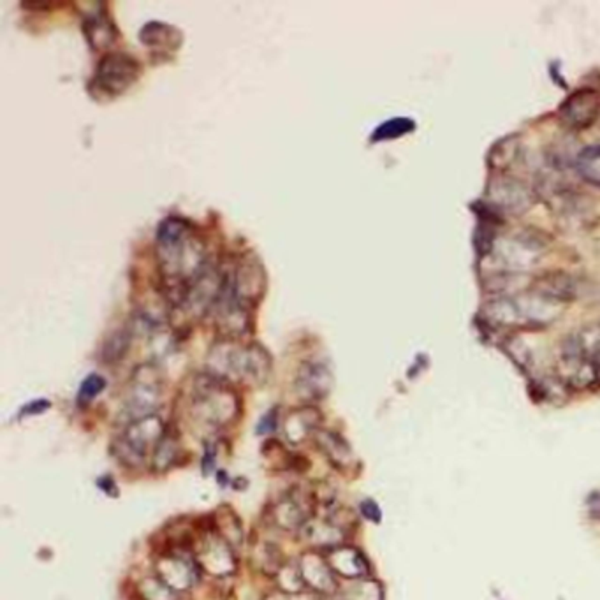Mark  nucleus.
Here are the masks:
<instances>
[{"instance_id": "f257e3e1", "label": "nucleus", "mask_w": 600, "mask_h": 600, "mask_svg": "<svg viewBox=\"0 0 600 600\" xmlns=\"http://www.w3.org/2000/svg\"><path fill=\"white\" fill-rule=\"evenodd\" d=\"M155 257L168 301L185 306L191 285L210 268L205 242L191 222L168 217L155 232Z\"/></svg>"}, {"instance_id": "f03ea898", "label": "nucleus", "mask_w": 600, "mask_h": 600, "mask_svg": "<svg viewBox=\"0 0 600 600\" xmlns=\"http://www.w3.org/2000/svg\"><path fill=\"white\" fill-rule=\"evenodd\" d=\"M208 373L224 382L261 386L272 373V358L259 343L240 345L236 340L224 338L210 349Z\"/></svg>"}, {"instance_id": "7ed1b4c3", "label": "nucleus", "mask_w": 600, "mask_h": 600, "mask_svg": "<svg viewBox=\"0 0 600 600\" xmlns=\"http://www.w3.org/2000/svg\"><path fill=\"white\" fill-rule=\"evenodd\" d=\"M192 402H194L195 417L213 428L231 423L240 410L236 392L212 373L195 377Z\"/></svg>"}, {"instance_id": "20e7f679", "label": "nucleus", "mask_w": 600, "mask_h": 600, "mask_svg": "<svg viewBox=\"0 0 600 600\" xmlns=\"http://www.w3.org/2000/svg\"><path fill=\"white\" fill-rule=\"evenodd\" d=\"M141 76V64L132 55L109 51L99 60L88 90L97 99H114L125 94Z\"/></svg>"}, {"instance_id": "39448f33", "label": "nucleus", "mask_w": 600, "mask_h": 600, "mask_svg": "<svg viewBox=\"0 0 600 600\" xmlns=\"http://www.w3.org/2000/svg\"><path fill=\"white\" fill-rule=\"evenodd\" d=\"M162 396V377L161 372L151 363H144L134 370L129 384L127 396H125L122 417L129 423L141 419L144 416L155 414Z\"/></svg>"}, {"instance_id": "423d86ee", "label": "nucleus", "mask_w": 600, "mask_h": 600, "mask_svg": "<svg viewBox=\"0 0 600 600\" xmlns=\"http://www.w3.org/2000/svg\"><path fill=\"white\" fill-rule=\"evenodd\" d=\"M600 111V95L591 88H581L562 102L558 118L570 131H583L595 122Z\"/></svg>"}, {"instance_id": "0eeeda50", "label": "nucleus", "mask_w": 600, "mask_h": 600, "mask_svg": "<svg viewBox=\"0 0 600 600\" xmlns=\"http://www.w3.org/2000/svg\"><path fill=\"white\" fill-rule=\"evenodd\" d=\"M235 294L245 305H254L266 291V272L254 255L240 259L238 264L229 269Z\"/></svg>"}, {"instance_id": "6e6552de", "label": "nucleus", "mask_w": 600, "mask_h": 600, "mask_svg": "<svg viewBox=\"0 0 600 600\" xmlns=\"http://www.w3.org/2000/svg\"><path fill=\"white\" fill-rule=\"evenodd\" d=\"M486 195L493 208L507 213L527 212L533 203V192L528 185L514 178H495Z\"/></svg>"}, {"instance_id": "1a4fd4ad", "label": "nucleus", "mask_w": 600, "mask_h": 600, "mask_svg": "<svg viewBox=\"0 0 600 600\" xmlns=\"http://www.w3.org/2000/svg\"><path fill=\"white\" fill-rule=\"evenodd\" d=\"M333 373L326 363L305 361L299 366L294 380V391L305 402H321L331 392Z\"/></svg>"}, {"instance_id": "9d476101", "label": "nucleus", "mask_w": 600, "mask_h": 600, "mask_svg": "<svg viewBox=\"0 0 600 600\" xmlns=\"http://www.w3.org/2000/svg\"><path fill=\"white\" fill-rule=\"evenodd\" d=\"M316 496L296 490L285 495L272 509L273 523L282 530H301L312 516Z\"/></svg>"}, {"instance_id": "9b49d317", "label": "nucleus", "mask_w": 600, "mask_h": 600, "mask_svg": "<svg viewBox=\"0 0 600 600\" xmlns=\"http://www.w3.org/2000/svg\"><path fill=\"white\" fill-rule=\"evenodd\" d=\"M532 291L557 305H564L579 298L583 285L570 273L550 272L533 280Z\"/></svg>"}, {"instance_id": "f8f14e48", "label": "nucleus", "mask_w": 600, "mask_h": 600, "mask_svg": "<svg viewBox=\"0 0 600 600\" xmlns=\"http://www.w3.org/2000/svg\"><path fill=\"white\" fill-rule=\"evenodd\" d=\"M483 316L488 324L495 328H525L528 318L521 306L520 296H496L483 306Z\"/></svg>"}, {"instance_id": "ddd939ff", "label": "nucleus", "mask_w": 600, "mask_h": 600, "mask_svg": "<svg viewBox=\"0 0 600 600\" xmlns=\"http://www.w3.org/2000/svg\"><path fill=\"white\" fill-rule=\"evenodd\" d=\"M195 560L199 567L215 576H227L236 569V558L231 551V544L222 537H208L203 540Z\"/></svg>"}, {"instance_id": "4468645a", "label": "nucleus", "mask_w": 600, "mask_h": 600, "mask_svg": "<svg viewBox=\"0 0 600 600\" xmlns=\"http://www.w3.org/2000/svg\"><path fill=\"white\" fill-rule=\"evenodd\" d=\"M301 576L305 579L306 586L312 588L317 594H335L338 590V583H336V574L326 562L322 553H305L298 562Z\"/></svg>"}, {"instance_id": "2eb2a0df", "label": "nucleus", "mask_w": 600, "mask_h": 600, "mask_svg": "<svg viewBox=\"0 0 600 600\" xmlns=\"http://www.w3.org/2000/svg\"><path fill=\"white\" fill-rule=\"evenodd\" d=\"M326 562H328L329 567L333 569V572L340 577H345V579H363V577L368 576L370 567L366 558L363 557V553L355 547L350 546H335L331 550L322 551Z\"/></svg>"}, {"instance_id": "dca6fc26", "label": "nucleus", "mask_w": 600, "mask_h": 600, "mask_svg": "<svg viewBox=\"0 0 600 600\" xmlns=\"http://www.w3.org/2000/svg\"><path fill=\"white\" fill-rule=\"evenodd\" d=\"M198 560H188L180 555H168L157 562V577H161L169 588L176 591H185L195 583V569Z\"/></svg>"}, {"instance_id": "f3484780", "label": "nucleus", "mask_w": 600, "mask_h": 600, "mask_svg": "<svg viewBox=\"0 0 600 600\" xmlns=\"http://www.w3.org/2000/svg\"><path fill=\"white\" fill-rule=\"evenodd\" d=\"M164 433L166 426L162 423L161 417H159L157 414H150V416H144L141 419H136L132 421V423H129L127 428H125V433L122 436H124L134 449L146 454V451L150 449V447L157 446V442L164 436Z\"/></svg>"}, {"instance_id": "a211bd4d", "label": "nucleus", "mask_w": 600, "mask_h": 600, "mask_svg": "<svg viewBox=\"0 0 600 600\" xmlns=\"http://www.w3.org/2000/svg\"><path fill=\"white\" fill-rule=\"evenodd\" d=\"M99 7H102V2L99 4L94 13L88 14L83 20V34L94 51L107 50L117 43L118 37L117 27H114L113 20L107 16V11L99 9Z\"/></svg>"}, {"instance_id": "6ab92c4d", "label": "nucleus", "mask_w": 600, "mask_h": 600, "mask_svg": "<svg viewBox=\"0 0 600 600\" xmlns=\"http://www.w3.org/2000/svg\"><path fill=\"white\" fill-rule=\"evenodd\" d=\"M322 416L314 407H301L298 410H292L287 414L282 423L285 439L291 444H301L309 439L310 435H316V432L321 428Z\"/></svg>"}, {"instance_id": "aec40b11", "label": "nucleus", "mask_w": 600, "mask_h": 600, "mask_svg": "<svg viewBox=\"0 0 600 600\" xmlns=\"http://www.w3.org/2000/svg\"><path fill=\"white\" fill-rule=\"evenodd\" d=\"M314 440H316L318 451L328 458V461L331 463L335 468L345 470L353 466V463H354L353 447H350L349 442H347L343 436H340L338 433L318 428L316 432V435H314Z\"/></svg>"}, {"instance_id": "412c9836", "label": "nucleus", "mask_w": 600, "mask_h": 600, "mask_svg": "<svg viewBox=\"0 0 600 600\" xmlns=\"http://www.w3.org/2000/svg\"><path fill=\"white\" fill-rule=\"evenodd\" d=\"M139 41L146 48L155 51H176L183 43V34L180 28L164 21H148L139 31Z\"/></svg>"}, {"instance_id": "4be33fe9", "label": "nucleus", "mask_w": 600, "mask_h": 600, "mask_svg": "<svg viewBox=\"0 0 600 600\" xmlns=\"http://www.w3.org/2000/svg\"><path fill=\"white\" fill-rule=\"evenodd\" d=\"M301 535L305 537L314 547L326 551L335 546H340L345 532L336 527V525H333L329 520H309L305 523V527L301 528Z\"/></svg>"}, {"instance_id": "5701e85b", "label": "nucleus", "mask_w": 600, "mask_h": 600, "mask_svg": "<svg viewBox=\"0 0 600 600\" xmlns=\"http://www.w3.org/2000/svg\"><path fill=\"white\" fill-rule=\"evenodd\" d=\"M576 171L584 181L600 188V144H591L577 154Z\"/></svg>"}, {"instance_id": "b1692460", "label": "nucleus", "mask_w": 600, "mask_h": 600, "mask_svg": "<svg viewBox=\"0 0 600 600\" xmlns=\"http://www.w3.org/2000/svg\"><path fill=\"white\" fill-rule=\"evenodd\" d=\"M180 458V444H178V439L171 433L166 432L164 436L157 442V446L154 447V458H151V465H154V470L157 472H166V470L171 468L173 465Z\"/></svg>"}, {"instance_id": "393cba45", "label": "nucleus", "mask_w": 600, "mask_h": 600, "mask_svg": "<svg viewBox=\"0 0 600 600\" xmlns=\"http://www.w3.org/2000/svg\"><path fill=\"white\" fill-rule=\"evenodd\" d=\"M132 336L134 335H132L131 328L117 329L114 333H111V335L106 338L105 345H102V350H101L102 361L118 363L120 359H124L125 354L129 353Z\"/></svg>"}, {"instance_id": "a878e982", "label": "nucleus", "mask_w": 600, "mask_h": 600, "mask_svg": "<svg viewBox=\"0 0 600 600\" xmlns=\"http://www.w3.org/2000/svg\"><path fill=\"white\" fill-rule=\"evenodd\" d=\"M342 600H384V591L380 583L363 577L343 590Z\"/></svg>"}, {"instance_id": "bb28decb", "label": "nucleus", "mask_w": 600, "mask_h": 600, "mask_svg": "<svg viewBox=\"0 0 600 600\" xmlns=\"http://www.w3.org/2000/svg\"><path fill=\"white\" fill-rule=\"evenodd\" d=\"M414 129H416V124H414V120H410V118H391V120L384 122L382 125H379V127L373 131L372 141H386V139L402 138V136L412 132Z\"/></svg>"}, {"instance_id": "cd10ccee", "label": "nucleus", "mask_w": 600, "mask_h": 600, "mask_svg": "<svg viewBox=\"0 0 600 600\" xmlns=\"http://www.w3.org/2000/svg\"><path fill=\"white\" fill-rule=\"evenodd\" d=\"M277 579H279L280 591H284V594H287V595L301 594V591L306 588V583H305V579H303L301 570H299L298 564L284 565L282 569L279 570V574H277Z\"/></svg>"}, {"instance_id": "c85d7f7f", "label": "nucleus", "mask_w": 600, "mask_h": 600, "mask_svg": "<svg viewBox=\"0 0 600 600\" xmlns=\"http://www.w3.org/2000/svg\"><path fill=\"white\" fill-rule=\"evenodd\" d=\"M139 594L144 600H178L176 591L157 576L143 579L139 584Z\"/></svg>"}, {"instance_id": "c756f323", "label": "nucleus", "mask_w": 600, "mask_h": 600, "mask_svg": "<svg viewBox=\"0 0 600 600\" xmlns=\"http://www.w3.org/2000/svg\"><path fill=\"white\" fill-rule=\"evenodd\" d=\"M257 557L259 569L264 570L266 574H279V570L284 567V557L280 550L273 544H262L259 550L255 551Z\"/></svg>"}, {"instance_id": "7c9ffc66", "label": "nucleus", "mask_w": 600, "mask_h": 600, "mask_svg": "<svg viewBox=\"0 0 600 600\" xmlns=\"http://www.w3.org/2000/svg\"><path fill=\"white\" fill-rule=\"evenodd\" d=\"M111 451H113L114 456L120 459L125 466H131V468H139L144 463V458H146V454L134 449L124 436H118V439L114 440L113 446H111Z\"/></svg>"}, {"instance_id": "2f4dec72", "label": "nucleus", "mask_w": 600, "mask_h": 600, "mask_svg": "<svg viewBox=\"0 0 600 600\" xmlns=\"http://www.w3.org/2000/svg\"><path fill=\"white\" fill-rule=\"evenodd\" d=\"M106 387V379L102 375H97V373H92L87 379L81 382L80 391H77V402L80 405H88L92 400L97 395H101Z\"/></svg>"}, {"instance_id": "473e14b6", "label": "nucleus", "mask_w": 600, "mask_h": 600, "mask_svg": "<svg viewBox=\"0 0 600 600\" xmlns=\"http://www.w3.org/2000/svg\"><path fill=\"white\" fill-rule=\"evenodd\" d=\"M222 516L220 521L218 520V525H227V528H222V532H224V539L227 540L229 544H235V542H242V525H240L238 518L235 516V513H232L231 509H222L220 513H218Z\"/></svg>"}, {"instance_id": "72a5a7b5", "label": "nucleus", "mask_w": 600, "mask_h": 600, "mask_svg": "<svg viewBox=\"0 0 600 600\" xmlns=\"http://www.w3.org/2000/svg\"><path fill=\"white\" fill-rule=\"evenodd\" d=\"M505 349H507V353L510 354V358H513L514 361L521 366V368L530 366V363H532V355H530L527 347L521 343V340L510 338L509 342L505 343Z\"/></svg>"}, {"instance_id": "f704fd0d", "label": "nucleus", "mask_w": 600, "mask_h": 600, "mask_svg": "<svg viewBox=\"0 0 600 600\" xmlns=\"http://www.w3.org/2000/svg\"><path fill=\"white\" fill-rule=\"evenodd\" d=\"M277 426H279V410L272 409L261 421H259L257 433H261V435L262 433H272V432H275Z\"/></svg>"}, {"instance_id": "c9c22d12", "label": "nucleus", "mask_w": 600, "mask_h": 600, "mask_svg": "<svg viewBox=\"0 0 600 600\" xmlns=\"http://www.w3.org/2000/svg\"><path fill=\"white\" fill-rule=\"evenodd\" d=\"M361 513L363 516L368 521H372V523H380V520H382V513H380L379 505H377L373 500H363Z\"/></svg>"}, {"instance_id": "e433bc0d", "label": "nucleus", "mask_w": 600, "mask_h": 600, "mask_svg": "<svg viewBox=\"0 0 600 600\" xmlns=\"http://www.w3.org/2000/svg\"><path fill=\"white\" fill-rule=\"evenodd\" d=\"M46 409H50V402H48V400H36V402L28 403L21 414H23V416H27V414L28 416H34V414L44 412Z\"/></svg>"}, {"instance_id": "4c0bfd02", "label": "nucleus", "mask_w": 600, "mask_h": 600, "mask_svg": "<svg viewBox=\"0 0 600 600\" xmlns=\"http://www.w3.org/2000/svg\"><path fill=\"white\" fill-rule=\"evenodd\" d=\"M588 513L591 514V518L600 521V495H591L590 498L586 500Z\"/></svg>"}, {"instance_id": "58836bf2", "label": "nucleus", "mask_w": 600, "mask_h": 600, "mask_svg": "<svg viewBox=\"0 0 600 600\" xmlns=\"http://www.w3.org/2000/svg\"><path fill=\"white\" fill-rule=\"evenodd\" d=\"M264 600H291V599H289V595L284 594V591H275V594H269Z\"/></svg>"}, {"instance_id": "ea45409f", "label": "nucleus", "mask_w": 600, "mask_h": 600, "mask_svg": "<svg viewBox=\"0 0 600 600\" xmlns=\"http://www.w3.org/2000/svg\"><path fill=\"white\" fill-rule=\"evenodd\" d=\"M597 299L600 301V285H597Z\"/></svg>"}]
</instances>
